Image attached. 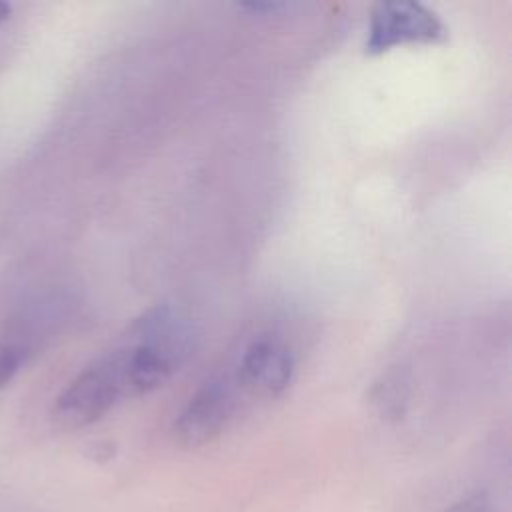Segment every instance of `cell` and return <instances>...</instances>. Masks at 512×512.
<instances>
[{
  "instance_id": "8",
  "label": "cell",
  "mask_w": 512,
  "mask_h": 512,
  "mask_svg": "<svg viewBox=\"0 0 512 512\" xmlns=\"http://www.w3.org/2000/svg\"><path fill=\"white\" fill-rule=\"evenodd\" d=\"M10 12H12L10 4H6V2H0V22H2V20H6V18L10 16Z\"/></svg>"
},
{
  "instance_id": "2",
  "label": "cell",
  "mask_w": 512,
  "mask_h": 512,
  "mask_svg": "<svg viewBox=\"0 0 512 512\" xmlns=\"http://www.w3.org/2000/svg\"><path fill=\"white\" fill-rule=\"evenodd\" d=\"M448 36L434 10L412 0H388L372 8L366 52L382 54L404 44H440Z\"/></svg>"
},
{
  "instance_id": "6",
  "label": "cell",
  "mask_w": 512,
  "mask_h": 512,
  "mask_svg": "<svg viewBox=\"0 0 512 512\" xmlns=\"http://www.w3.org/2000/svg\"><path fill=\"white\" fill-rule=\"evenodd\" d=\"M26 358V348L14 340L0 344V388H4L20 370Z\"/></svg>"
},
{
  "instance_id": "4",
  "label": "cell",
  "mask_w": 512,
  "mask_h": 512,
  "mask_svg": "<svg viewBox=\"0 0 512 512\" xmlns=\"http://www.w3.org/2000/svg\"><path fill=\"white\" fill-rule=\"evenodd\" d=\"M294 366V356L282 340L260 336L244 348L236 366L234 384L250 396L274 398L292 382Z\"/></svg>"
},
{
  "instance_id": "5",
  "label": "cell",
  "mask_w": 512,
  "mask_h": 512,
  "mask_svg": "<svg viewBox=\"0 0 512 512\" xmlns=\"http://www.w3.org/2000/svg\"><path fill=\"white\" fill-rule=\"evenodd\" d=\"M372 402L376 404L378 412L386 420H398L406 412L408 404V384L400 372L386 374L380 382L374 384Z\"/></svg>"
},
{
  "instance_id": "1",
  "label": "cell",
  "mask_w": 512,
  "mask_h": 512,
  "mask_svg": "<svg viewBox=\"0 0 512 512\" xmlns=\"http://www.w3.org/2000/svg\"><path fill=\"white\" fill-rule=\"evenodd\" d=\"M128 398L122 360L116 348L88 364L56 398L54 418L64 428H82L100 420Z\"/></svg>"
},
{
  "instance_id": "7",
  "label": "cell",
  "mask_w": 512,
  "mask_h": 512,
  "mask_svg": "<svg viewBox=\"0 0 512 512\" xmlns=\"http://www.w3.org/2000/svg\"><path fill=\"white\" fill-rule=\"evenodd\" d=\"M444 512H494V510H492L490 498L484 492H476V494H470V496L454 502Z\"/></svg>"
},
{
  "instance_id": "3",
  "label": "cell",
  "mask_w": 512,
  "mask_h": 512,
  "mask_svg": "<svg viewBox=\"0 0 512 512\" xmlns=\"http://www.w3.org/2000/svg\"><path fill=\"white\" fill-rule=\"evenodd\" d=\"M238 386L228 378L206 382L182 408L174 436L184 448H198L218 438L238 410Z\"/></svg>"
}]
</instances>
